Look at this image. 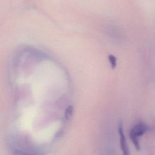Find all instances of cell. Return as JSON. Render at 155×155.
<instances>
[{"label": "cell", "mask_w": 155, "mask_h": 155, "mask_svg": "<svg viewBox=\"0 0 155 155\" xmlns=\"http://www.w3.org/2000/svg\"><path fill=\"white\" fill-rule=\"evenodd\" d=\"M148 129V126L144 123L139 122L134 125L130 130L129 137L137 151H139L140 149L139 137L144 134Z\"/></svg>", "instance_id": "1"}, {"label": "cell", "mask_w": 155, "mask_h": 155, "mask_svg": "<svg viewBox=\"0 0 155 155\" xmlns=\"http://www.w3.org/2000/svg\"><path fill=\"white\" fill-rule=\"evenodd\" d=\"M118 133L120 137V146L123 152V155H129V150H128L126 139L124 134L123 126L121 124H120L118 126Z\"/></svg>", "instance_id": "2"}, {"label": "cell", "mask_w": 155, "mask_h": 155, "mask_svg": "<svg viewBox=\"0 0 155 155\" xmlns=\"http://www.w3.org/2000/svg\"><path fill=\"white\" fill-rule=\"evenodd\" d=\"M74 107L73 106L69 105L66 108L65 112V117L66 119H68L72 116L73 113Z\"/></svg>", "instance_id": "3"}, {"label": "cell", "mask_w": 155, "mask_h": 155, "mask_svg": "<svg viewBox=\"0 0 155 155\" xmlns=\"http://www.w3.org/2000/svg\"><path fill=\"white\" fill-rule=\"evenodd\" d=\"M108 60L111 64V67L113 69H115L117 66V58L114 55L110 54L108 57Z\"/></svg>", "instance_id": "4"}, {"label": "cell", "mask_w": 155, "mask_h": 155, "mask_svg": "<svg viewBox=\"0 0 155 155\" xmlns=\"http://www.w3.org/2000/svg\"><path fill=\"white\" fill-rule=\"evenodd\" d=\"M14 155H33L27 153L23 151H20V150H15L14 153Z\"/></svg>", "instance_id": "5"}]
</instances>
